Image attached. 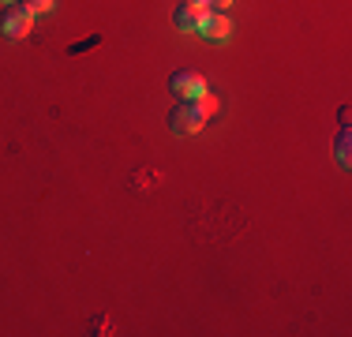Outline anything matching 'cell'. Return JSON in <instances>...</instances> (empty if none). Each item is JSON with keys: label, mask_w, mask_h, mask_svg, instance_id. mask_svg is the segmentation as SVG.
<instances>
[{"label": "cell", "mask_w": 352, "mask_h": 337, "mask_svg": "<svg viewBox=\"0 0 352 337\" xmlns=\"http://www.w3.org/2000/svg\"><path fill=\"white\" fill-rule=\"evenodd\" d=\"M169 90H173V94L180 98V101H195V98H203L210 87H206V79H203L199 72H188V67H180V72L169 75Z\"/></svg>", "instance_id": "obj_3"}, {"label": "cell", "mask_w": 352, "mask_h": 337, "mask_svg": "<svg viewBox=\"0 0 352 337\" xmlns=\"http://www.w3.org/2000/svg\"><path fill=\"white\" fill-rule=\"evenodd\" d=\"M338 162L349 165V135H341V142H338Z\"/></svg>", "instance_id": "obj_8"}, {"label": "cell", "mask_w": 352, "mask_h": 337, "mask_svg": "<svg viewBox=\"0 0 352 337\" xmlns=\"http://www.w3.org/2000/svg\"><path fill=\"white\" fill-rule=\"evenodd\" d=\"M217 113V98L206 90L203 98H195V101H180V105L173 109V116H169V131L173 135H195V131H203L206 128V120Z\"/></svg>", "instance_id": "obj_1"}, {"label": "cell", "mask_w": 352, "mask_h": 337, "mask_svg": "<svg viewBox=\"0 0 352 337\" xmlns=\"http://www.w3.org/2000/svg\"><path fill=\"white\" fill-rule=\"evenodd\" d=\"M206 12H210V8L195 4V0H180V4L173 8V23H176V30L199 34V27H203V19H206Z\"/></svg>", "instance_id": "obj_4"}, {"label": "cell", "mask_w": 352, "mask_h": 337, "mask_svg": "<svg viewBox=\"0 0 352 337\" xmlns=\"http://www.w3.org/2000/svg\"><path fill=\"white\" fill-rule=\"evenodd\" d=\"M94 334H109V318H94Z\"/></svg>", "instance_id": "obj_9"}, {"label": "cell", "mask_w": 352, "mask_h": 337, "mask_svg": "<svg viewBox=\"0 0 352 337\" xmlns=\"http://www.w3.org/2000/svg\"><path fill=\"white\" fill-rule=\"evenodd\" d=\"M199 34H203L206 41H225L232 34V19L225 12H206L203 27H199Z\"/></svg>", "instance_id": "obj_5"}, {"label": "cell", "mask_w": 352, "mask_h": 337, "mask_svg": "<svg viewBox=\"0 0 352 337\" xmlns=\"http://www.w3.org/2000/svg\"><path fill=\"white\" fill-rule=\"evenodd\" d=\"M0 4H19V0H0Z\"/></svg>", "instance_id": "obj_10"}, {"label": "cell", "mask_w": 352, "mask_h": 337, "mask_svg": "<svg viewBox=\"0 0 352 337\" xmlns=\"http://www.w3.org/2000/svg\"><path fill=\"white\" fill-rule=\"evenodd\" d=\"M23 4H27L34 15H45V12H53V8H56V0H23Z\"/></svg>", "instance_id": "obj_6"}, {"label": "cell", "mask_w": 352, "mask_h": 337, "mask_svg": "<svg viewBox=\"0 0 352 337\" xmlns=\"http://www.w3.org/2000/svg\"><path fill=\"white\" fill-rule=\"evenodd\" d=\"M30 30H34V12L27 4H4V12H0V34L8 41H19Z\"/></svg>", "instance_id": "obj_2"}, {"label": "cell", "mask_w": 352, "mask_h": 337, "mask_svg": "<svg viewBox=\"0 0 352 337\" xmlns=\"http://www.w3.org/2000/svg\"><path fill=\"white\" fill-rule=\"evenodd\" d=\"M195 4H203V8H210V12H225V8L232 4V0H195Z\"/></svg>", "instance_id": "obj_7"}]
</instances>
